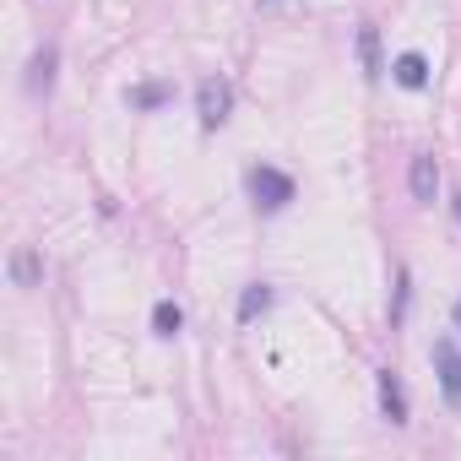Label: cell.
I'll return each instance as SVG.
<instances>
[{"instance_id":"cell-15","label":"cell","mask_w":461,"mask_h":461,"mask_svg":"<svg viewBox=\"0 0 461 461\" xmlns=\"http://www.w3.org/2000/svg\"><path fill=\"white\" fill-rule=\"evenodd\" d=\"M456 326H461V299H456Z\"/></svg>"},{"instance_id":"cell-11","label":"cell","mask_w":461,"mask_h":461,"mask_svg":"<svg viewBox=\"0 0 461 461\" xmlns=\"http://www.w3.org/2000/svg\"><path fill=\"white\" fill-rule=\"evenodd\" d=\"M12 272H17V283H23V288H28V283H33V277H39V261H33V256H28V250H23V256H17V261H12Z\"/></svg>"},{"instance_id":"cell-3","label":"cell","mask_w":461,"mask_h":461,"mask_svg":"<svg viewBox=\"0 0 461 461\" xmlns=\"http://www.w3.org/2000/svg\"><path fill=\"white\" fill-rule=\"evenodd\" d=\"M195 109H201V125L217 131V125L228 120V109H234V87H228L222 77H206V82L195 87Z\"/></svg>"},{"instance_id":"cell-9","label":"cell","mask_w":461,"mask_h":461,"mask_svg":"<svg viewBox=\"0 0 461 461\" xmlns=\"http://www.w3.org/2000/svg\"><path fill=\"white\" fill-rule=\"evenodd\" d=\"M272 310V288L267 283H250L245 294H240V321H256V315H267Z\"/></svg>"},{"instance_id":"cell-5","label":"cell","mask_w":461,"mask_h":461,"mask_svg":"<svg viewBox=\"0 0 461 461\" xmlns=\"http://www.w3.org/2000/svg\"><path fill=\"white\" fill-rule=\"evenodd\" d=\"M358 60H364V77H369V82L385 77V60H380V28H375V23L358 28Z\"/></svg>"},{"instance_id":"cell-12","label":"cell","mask_w":461,"mask_h":461,"mask_svg":"<svg viewBox=\"0 0 461 461\" xmlns=\"http://www.w3.org/2000/svg\"><path fill=\"white\" fill-rule=\"evenodd\" d=\"M168 98V87H141V93H131V104H141V109H158Z\"/></svg>"},{"instance_id":"cell-10","label":"cell","mask_w":461,"mask_h":461,"mask_svg":"<svg viewBox=\"0 0 461 461\" xmlns=\"http://www.w3.org/2000/svg\"><path fill=\"white\" fill-rule=\"evenodd\" d=\"M50 82H55V50L33 55V66H28V87L33 93H50Z\"/></svg>"},{"instance_id":"cell-4","label":"cell","mask_w":461,"mask_h":461,"mask_svg":"<svg viewBox=\"0 0 461 461\" xmlns=\"http://www.w3.org/2000/svg\"><path fill=\"white\" fill-rule=\"evenodd\" d=\"M407 185H412V201H434V190H439V163H434L429 152H418L412 168H407Z\"/></svg>"},{"instance_id":"cell-8","label":"cell","mask_w":461,"mask_h":461,"mask_svg":"<svg viewBox=\"0 0 461 461\" xmlns=\"http://www.w3.org/2000/svg\"><path fill=\"white\" fill-rule=\"evenodd\" d=\"M179 326H185V310H179L174 299H158V304H152V331H158V337H179Z\"/></svg>"},{"instance_id":"cell-1","label":"cell","mask_w":461,"mask_h":461,"mask_svg":"<svg viewBox=\"0 0 461 461\" xmlns=\"http://www.w3.org/2000/svg\"><path fill=\"white\" fill-rule=\"evenodd\" d=\"M294 195H299V185L283 168H272V163L250 168V201H256V212H283Z\"/></svg>"},{"instance_id":"cell-6","label":"cell","mask_w":461,"mask_h":461,"mask_svg":"<svg viewBox=\"0 0 461 461\" xmlns=\"http://www.w3.org/2000/svg\"><path fill=\"white\" fill-rule=\"evenodd\" d=\"M380 407H385L391 423H407V391H402V380L391 369H380Z\"/></svg>"},{"instance_id":"cell-2","label":"cell","mask_w":461,"mask_h":461,"mask_svg":"<svg viewBox=\"0 0 461 461\" xmlns=\"http://www.w3.org/2000/svg\"><path fill=\"white\" fill-rule=\"evenodd\" d=\"M429 358H434V375H439L445 402L461 407V348H456V337H439V342L429 348Z\"/></svg>"},{"instance_id":"cell-13","label":"cell","mask_w":461,"mask_h":461,"mask_svg":"<svg viewBox=\"0 0 461 461\" xmlns=\"http://www.w3.org/2000/svg\"><path fill=\"white\" fill-rule=\"evenodd\" d=\"M402 310H407V272H396V321H402Z\"/></svg>"},{"instance_id":"cell-7","label":"cell","mask_w":461,"mask_h":461,"mask_svg":"<svg viewBox=\"0 0 461 461\" xmlns=\"http://www.w3.org/2000/svg\"><path fill=\"white\" fill-rule=\"evenodd\" d=\"M391 77H396V82H402V87H412V93H418V87H429V60H423V55H412V50H407V55H402V60H396V66H391Z\"/></svg>"},{"instance_id":"cell-14","label":"cell","mask_w":461,"mask_h":461,"mask_svg":"<svg viewBox=\"0 0 461 461\" xmlns=\"http://www.w3.org/2000/svg\"><path fill=\"white\" fill-rule=\"evenodd\" d=\"M456 222H461V195H456Z\"/></svg>"}]
</instances>
